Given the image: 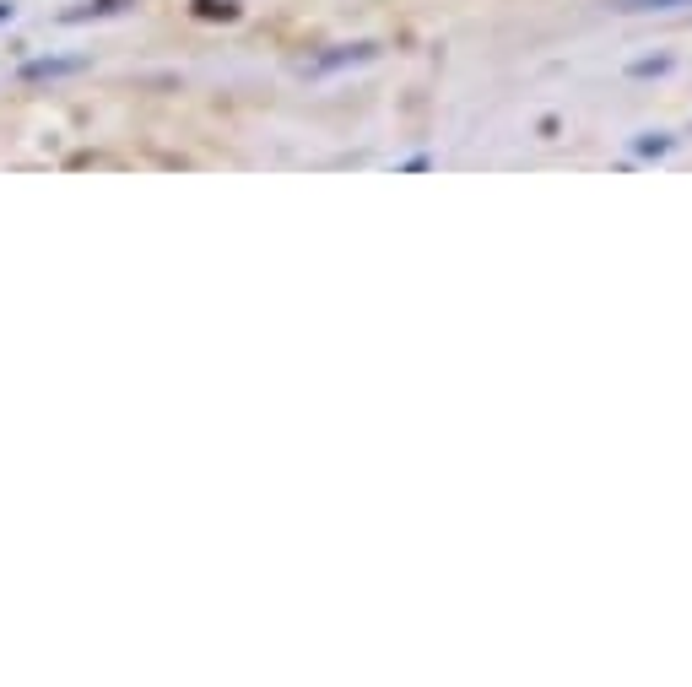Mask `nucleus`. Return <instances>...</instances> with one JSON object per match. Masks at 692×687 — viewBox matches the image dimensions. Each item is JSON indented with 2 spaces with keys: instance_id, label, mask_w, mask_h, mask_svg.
I'll return each instance as SVG.
<instances>
[{
  "instance_id": "obj_1",
  "label": "nucleus",
  "mask_w": 692,
  "mask_h": 687,
  "mask_svg": "<svg viewBox=\"0 0 692 687\" xmlns=\"http://www.w3.org/2000/svg\"><path fill=\"white\" fill-rule=\"evenodd\" d=\"M671 6H692V0H622V11H671Z\"/></svg>"
},
{
  "instance_id": "obj_2",
  "label": "nucleus",
  "mask_w": 692,
  "mask_h": 687,
  "mask_svg": "<svg viewBox=\"0 0 692 687\" xmlns=\"http://www.w3.org/2000/svg\"><path fill=\"white\" fill-rule=\"evenodd\" d=\"M660 71H671V60H638L633 65V76H660Z\"/></svg>"
},
{
  "instance_id": "obj_3",
  "label": "nucleus",
  "mask_w": 692,
  "mask_h": 687,
  "mask_svg": "<svg viewBox=\"0 0 692 687\" xmlns=\"http://www.w3.org/2000/svg\"><path fill=\"white\" fill-rule=\"evenodd\" d=\"M665 147H671V136H644L638 141V152H665Z\"/></svg>"
}]
</instances>
